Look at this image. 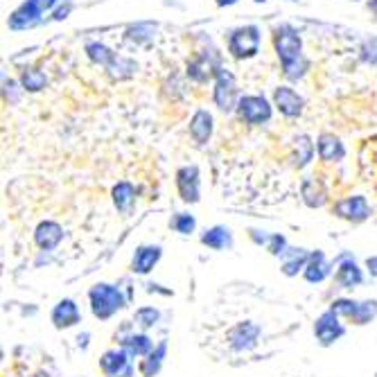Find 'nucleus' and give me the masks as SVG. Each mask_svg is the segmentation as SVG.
Here are the masks:
<instances>
[{
  "label": "nucleus",
  "mask_w": 377,
  "mask_h": 377,
  "mask_svg": "<svg viewBox=\"0 0 377 377\" xmlns=\"http://www.w3.org/2000/svg\"><path fill=\"white\" fill-rule=\"evenodd\" d=\"M159 257H161L159 246H140L134 255V271L136 274H147L159 262Z\"/></svg>",
  "instance_id": "nucleus-20"
},
{
  "label": "nucleus",
  "mask_w": 377,
  "mask_h": 377,
  "mask_svg": "<svg viewBox=\"0 0 377 377\" xmlns=\"http://www.w3.org/2000/svg\"><path fill=\"white\" fill-rule=\"evenodd\" d=\"M190 136L192 140L197 142V145H206L208 140L213 136V129H215V120H213V113L208 109H197L192 113L190 118Z\"/></svg>",
  "instance_id": "nucleus-11"
},
{
  "label": "nucleus",
  "mask_w": 377,
  "mask_h": 377,
  "mask_svg": "<svg viewBox=\"0 0 377 377\" xmlns=\"http://www.w3.org/2000/svg\"><path fill=\"white\" fill-rule=\"evenodd\" d=\"M34 238H36V244L41 246V249L50 251V249H55V246L61 242L63 230L55 222H41V224L36 226V235Z\"/></svg>",
  "instance_id": "nucleus-17"
},
{
  "label": "nucleus",
  "mask_w": 377,
  "mask_h": 377,
  "mask_svg": "<svg viewBox=\"0 0 377 377\" xmlns=\"http://www.w3.org/2000/svg\"><path fill=\"white\" fill-rule=\"evenodd\" d=\"M336 280H339L341 287H355V285L361 282V271L359 267L355 265V260L346 257L344 262L339 265V269H336Z\"/></svg>",
  "instance_id": "nucleus-23"
},
{
  "label": "nucleus",
  "mask_w": 377,
  "mask_h": 377,
  "mask_svg": "<svg viewBox=\"0 0 377 377\" xmlns=\"http://www.w3.org/2000/svg\"><path fill=\"white\" fill-rule=\"evenodd\" d=\"M219 66H224V63L217 50H199L192 59H188L186 77L192 84H208L215 80Z\"/></svg>",
  "instance_id": "nucleus-6"
},
{
  "label": "nucleus",
  "mask_w": 377,
  "mask_h": 377,
  "mask_svg": "<svg viewBox=\"0 0 377 377\" xmlns=\"http://www.w3.org/2000/svg\"><path fill=\"white\" fill-rule=\"evenodd\" d=\"M52 321H55L57 328H70L75 323H80V309L77 305L66 298V301H59L57 307L52 309Z\"/></svg>",
  "instance_id": "nucleus-16"
},
{
  "label": "nucleus",
  "mask_w": 377,
  "mask_h": 377,
  "mask_svg": "<svg viewBox=\"0 0 377 377\" xmlns=\"http://www.w3.org/2000/svg\"><path fill=\"white\" fill-rule=\"evenodd\" d=\"M274 102H269L265 95H242L235 113L244 124L262 127L274 118Z\"/></svg>",
  "instance_id": "nucleus-5"
},
{
  "label": "nucleus",
  "mask_w": 377,
  "mask_h": 377,
  "mask_svg": "<svg viewBox=\"0 0 377 377\" xmlns=\"http://www.w3.org/2000/svg\"><path fill=\"white\" fill-rule=\"evenodd\" d=\"M271 102H274V107L280 111V115H285V118H298V115H303V111H305L303 95L298 93L296 88H292L290 84L276 86Z\"/></svg>",
  "instance_id": "nucleus-8"
},
{
  "label": "nucleus",
  "mask_w": 377,
  "mask_h": 377,
  "mask_svg": "<svg viewBox=\"0 0 377 377\" xmlns=\"http://www.w3.org/2000/svg\"><path fill=\"white\" fill-rule=\"evenodd\" d=\"M285 3H298V0H285Z\"/></svg>",
  "instance_id": "nucleus-42"
},
{
  "label": "nucleus",
  "mask_w": 377,
  "mask_h": 377,
  "mask_svg": "<svg viewBox=\"0 0 377 377\" xmlns=\"http://www.w3.org/2000/svg\"><path fill=\"white\" fill-rule=\"evenodd\" d=\"M176 188L186 203H197L201 194V179L197 165H184L176 172Z\"/></svg>",
  "instance_id": "nucleus-9"
},
{
  "label": "nucleus",
  "mask_w": 377,
  "mask_h": 377,
  "mask_svg": "<svg viewBox=\"0 0 377 377\" xmlns=\"http://www.w3.org/2000/svg\"><path fill=\"white\" fill-rule=\"evenodd\" d=\"M377 314V303L375 301H366V303H359L357 305V312H355V317H353V321L355 323H366L368 319H373Z\"/></svg>",
  "instance_id": "nucleus-33"
},
{
  "label": "nucleus",
  "mask_w": 377,
  "mask_h": 377,
  "mask_svg": "<svg viewBox=\"0 0 377 377\" xmlns=\"http://www.w3.org/2000/svg\"><path fill=\"white\" fill-rule=\"evenodd\" d=\"M257 334H260V328L253 326V323H240V326H235L230 330V346L235 348V350H249L255 346V339H257Z\"/></svg>",
  "instance_id": "nucleus-15"
},
{
  "label": "nucleus",
  "mask_w": 377,
  "mask_h": 377,
  "mask_svg": "<svg viewBox=\"0 0 377 377\" xmlns=\"http://www.w3.org/2000/svg\"><path fill=\"white\" fill-rule=\"evenodd\" d=\"M18 82L23 84L25 93H41V90L48 86V75L34 66H23L21 75H18Z\"/></svg>",
  "instance_id": "nucleus-18"
},
{
  "label": "nucleus",
  "mask_w": 377,
  "mask_h": 377,
  "mask_svg": "<svg viewBox=\"0 0 377 377\" xmlns=\"http://www.w3.org/2000/svg\"><path fill=\"white\" fill-rule=\"evenodd\" d=\"M23 93H25V88H23V84L18 80L3 75V97H5L7 104H18Z\"/></svg>",
  "instance_id": "nucleus-31"
},
{
  "label": "nucleus",
  "mask_w": 377,
  "mask_h": 377,
  "mask_svg": "<svg viewBox=\"0 0 377 377\" xmlns=\"http://www.w3.org/2000/svg\"><path fill=\"white\" fill-rule=\"evenodd\" d=\"M240 88H238V80L233 70H228L226 66H219L215 80H213V102L215 107L222 113H233L238 109L240 102Z\"/></svg>",
  "instance_id": "nucleus-4"
},
{
  "label": "nucleus",
  "mask_w": 377,
  "mask_h": 377,
  "mask_svg": "<svg viewBox=\"0 0 377 377\" xmlns=\"http://www.w3.org/2000/svg\"><path fill=\"white\" fill-rule=\"evenodd\" d=\"M127 41H134L136 46H145L156 36V25L154 23H136L127 30Z\"/></svg>",
  "instance_id": "nucleus-25"
},
{
  "label": "nucleus",
  "mask_w": 377,
  "mask_h": 377,
  "mask_svg": "<svg viewBox=\"0 0 377 377\" xmlns=\"http://www.w3.org/2000/svg\"><path fill=\"white\" fill-rule=\"evenodd\" d=\"M303 197H305V201H307V206H323L326 203V190L321 188V184L317 179H305L303 181Z\"/></svg>",
  "instance_id": "nucleus-27"
},
{
  "label": "nucleus",
  "mask_w": 377,
  "mask_h": 377,
  "mask_svg": "<svg viewBox=\"0 0 377 377\" xmlns=\"http://www.w3.org/2000/svg\"><path fill=\"white\" fill-rule=\"evenodd\" d=\"M201 242L206 246H211V249H226V246H230V233L224 226H215L211 230H206Z\"/></svg>",
  "instance_id": "nucleus-28"
},
{
  "label": "nucleus",
  "mask_w": 377,
  "mask_h": 377,
  "mask_svg": "<svg viewBox=\"0 0 377 377\" xmlns=\"http://www.w3.org/2000/svg\"><path fill=\"white\" fill-rule=\"evenodd\" d=\"M84 52L90 59V63H95V66H102V68H109L113 63V59L118 57V52H113L109 46H104L102 41H88Z\"/></svg>",
  "instance_id": "nucleus-19"
},
{
  "label": "nucleus",
  "mask_w": 377,
  "mask_h": 377,
  "mask_svg": "<svg viewBox=\"0 0 377 377\" xmlns=\"http://www.w3.org/2000/svg\"><path fill=\"white\" fill-rule=\"evenodd\" d=\"M350 3H359V0H350Z\"/></svg>",
  "instance_id": "nucleus-43"
},
{
  "label": "nucleus",
  "mask_w": 377,
  "mask_h": 377,
  "mask_svg": "<svg viewBox=\"0 0 377 377\" xmlns=\"http://www.w3.org/2000/svg\"><path fill=\"white\" fill-rule=\"evenodd\" d=\"M70 11H73V0H61V3L55 7V11H52V18L50 21H55V23L66 21Z\"/></svg>",
  "instance_id": "nucleus-36"
},
{
  "label": "nucleus",
  "mask_w": 377,
  "mask_h": 377,
  "mask_svg": "<svg viewBox=\"0 0 377 377\" xmlns=\"http://www.w3.org/2000/svg\"><path fill=\"white\" fill-rule=\"evenodd\" d=\"M136 321L142 328H152L154 323L159 321V312H156L154 307H142V309L136 312Z\"/></svg>",
  "instance_id": "nucleus-35"
},
{
  "label": "nucleus",
  "mask_w": 377,
  "mask_h": 377,
  "mask_svg": "<svg viewBox=\"0 0 377 377\" xmlns=\"http://www.w3.org/2000/svg\"><path fill=\"white\" fill-rule=\"evenodd\" d=\"M172 228H174L176 233H184V235H188V233L194 230V217L188 215V213H179V215H174V219H172Z\"/></svg>",
  "instance_id": "nucleus-34"
},
{
  "label": "nucleus",
  "mask_w": 377,
  "mask_h": 377,
  "mask_svg": "<svg viewBox=\"0 0 377 377\" xmlns=\"http://www.w3.org/2000/svg\"><path fill=\"white\" fill-rule=\"evenodd\" d=\"M359 57L363 63H368V66L377 68V38H366L359 50Z\"/></svg>",
  "instance_id": "nucleus-32"
},
{
  "label": "nucleus",
  "mask_w": 377,
  "mask_h": 377,
  "mask_svg": "<svg viewBox=\"0 0 377 377\" xmlns=\"http://www.w3.org/2000/svg\"><path fill=\"white\" fill-rule=\"evenodd\" d=\"M366 9L373 16H377V0H366Z\"/></svg>",
  "instance_id": "nucleus-39"
},
{
  "label": "nucleus",
  "mask_w": 377,
  "mask_h": 377,
  "mask_svg": "<svg viewBox=\"0 0 377 377\" xmlns=\"http://www.w3.org/2000/svg\"><path fill=\"white\" fill-rule=\"evenodd\" d=\"M282 246H285V238L274 235V238H271V242H269V251L274 255H278V253H282Z\"/></svg>",
  "instance_id": "nucleus-37"
},
{
  "label": "nucleus",
  "mask_w": 377,
  "mask_h": 377,
  "mask_svg": "<svg viewBox=\"0 0 377 377\" xmlns=\"http://www.w3.org/2000/svg\"><path fill=\"white\" fill-rule=\"evenodd\" d=\"M314 334L321 339V344H332V341L339 339V336L344 334V326L339 323V314H336L334 309L321 314L317 326H314Z\"/></svg>",
  "instance_id": "nucleus-12"
},
{
  "label": "nucleus",
  "mask_w": 377,
  "mask_h": 377,
  "mask_svg": "<svg viewBox=\"0 0 377 377\" xmlns=\"http://www.w3.org/2000/svg\"><path fill=\"white\" fill-rule=\"evenodd\" d=\"M90 307H93V314L97 319H109L113 312L124 307V296L120 294L118 287L102 282L90 290Z\"/></svg>",
  "instance_id": "nucleus-7"
},
{
  "label": "nucleus",
  "mask_w": 377,
  "mask_h": 377,
  "mask_svg": "<svg viewBox=\"0 0 377 377\" xmlns=\"http://www.w3.org/2000/svg\"><path fill=\"white\" fill-rule=\"evenodd\" d=\"M107 73L113 77V80H118V82H122V80H132V77L138 73V63L132 59V57H124V55H118L113 59V63L107 68Z\"/></svg>",
  "instance_id": "nucleus-21"
},
{
  "label": "nucleus",
  "mask_w": 377,
  "mask_h": 377,
  "mask_svg": "<svg viewBox=\"0 0 377 377\" xmlns=\"http://www.w3.org/2000/svg\"><path fill=\"white\" fill-rule=\"evenodd\" d=\"M240 3V0H215V5L217 7H222V9H226V7H235Z\"/></svg>",
  "instance_id": "nucleus-38"
},
{
  "label": "nucleus",
  "mask_w": 377,
  "mask_h": 377,
  "mask_svg": "<svg viewBox=\"0 0 377 377\" xmlns=\"http://www.w3.org/2000/svg\"><path fill=\"white\" fill-rule=\"evenodd\" d=\"M312 156H314V142L309 140V136H298L296 138V167L309 165Z\"/></svg>",
  "instance_id": "nucleus-30"
},
{
  "label": "nucleus",
  "mask_w": 377,
  "mask_h": 377,
  "mask_svg": "<svg viewBox=\"0 0 377 377\" xmlns=\"http://www.w3.org/2000/svg\"><path fill=\"white\" fill-rule=\"evenodd\" d=\"M262 48V30L255 23H246L226 34V52L238 61H249L260 55Z\"/></svg>",
  "instance_id": "nucleus-2"
},
{
  "label": "nucleus",
  "mask_w": 377,
  "mask_h": 377,
  "mask_svg": "<svg viewBox=\"0 0 377 377\" xmlns=\"http://www.w3.org/2000/svg\"><path fill=\"white\" fill-rule=\"evenodd\" d=\"M371 208L366 197H361V194H355V197H348L344 201L336 203V215L350 219V222H363V219L368 217Z\"/></svg>",
  "instance_id": "nucleus-13"
},
{
  "label": "nucleus",
  "mask_w": 377,
  "mask_h": 377,
  "mask_svg": "<svg viewBox=\"0 0 377 377\" xmlns=\"http://www.w3.org/2000/svg\"><path fill=\"white\" fill-rule=\"evenodd\" d=\"M328 274H330V265L326 262V255H323L321 251H317L309 257V265L305 267V278L309 282H321Z\"/></svg>",
  "instance_id": "nucleus-24"
},
{
  "label": "nucleus",
  "mask_w": 377,
  "mask_h": 377,
  "mask_svg": "<svg viewBox=\"0 0 377 377\" xmlns=\"http://www.w3.org/2000/svg\"><path fill=\"white\" fill-rule=\"evenodd\" d=\"M100 366L107 377H132L134 368L124 350H109L100 359Z\"/></svg>",
  "instance_id": "nucleus-10"
},
{
  "label": "nucleus",
  "mask_w": 377,
  "mask_h": 377,
  "mask_svg": "<svg viewBox=\"0 0 377 377\" xmlns=\"http://www.w3.org/2000/svg\"><path fill=\"white\" fill-rule=\"evenodd\" d=\"M61 3V0H25L21 3L7 18V28L11 32H28L36 25L43 23V14H52L55 7Z\"/></svg>",
  "instance_id": "nucleus-3"
},
{
  "label": "nucleus",
  "mask_w": 377,
  "mask_h": 377,
  "mask_svg": "<svg viewBox=\"0 0 377 377\" xmlns=\"http://www.w3.org/2000/svg\"><path fill=\"white\" fill-rule=\"evenodd\" d=\"M368 269L373 271V276H377V257H371V260H368Z\"/></svg>",
  "instance_id": "nucleus-40"
},
{
  "label": "nucleus",
  "mask_w": 377,
  "mask_h": 377,
  "mask_svg": "<svg viewBox=\"0 0 377 377\" xmlns=\"http://www.w3.org/2000/svg\"><path fill=\"white\" fill-rule=\"evenodd\" d=\"M165 350H167V344L161 341L159 346L154 348V353H149V357L140 363V371L145 377H152L154 373H159L161 368V363H163V357H165Z\"/></svg>",
  "instance_id": "nucleus-29"
},
{
  "label": "nucleus",
  "mask_w": 377,
  "mask_h": 377,
  "mask_svg": "<svg viewBox=\"0 0 377 377\" xmlns=\"http://www.w3.org/2000/svg\"><path fill=\"white\" fill-rule=\"evenodd\" d=\"M122 350L129 357H140L152 350V341L145 334H132V336H127V339H122Z\"/></svg>",
  "instance_id": "nucleus-26"
},
{
  "label": "nucleus",
  "mask_w": 377,
  "mask_h": 377,
  "mask_svg": "<svg viewBox=\"0 0 377 377\" xmlns=\"http://www.w3.org/2000/svg\"><path fill=\"white\" fill-rule=\"evenodd\" d=\"M274 50L280 61L285 80L292 84L305 80V75L309 70V59L303 52L301 32H298L294 25L282 23L278 28H274Z\"/></svg>",
  "instance_id": "nucleus-1"
},
{
  "label": "nucleus",
  "mask_w": 377,
  "mask_h": 377,
  "mask_svg": "<svg viewBox=\"0 0 377 377\" xmlns=\"http://www.w3.org/2000/svg\"><path fill=\"white\" fill-rule=\"evenodd\" d=\"M251 3H255V5H265L267 0H251Z\"/></svg>",
  "instance_id": "nucleus-41"
},
{
  "label": "nucleus",
  "mask_w": 377,
  "mask_h": 377,
  "mask_svg": "<svg viewBox=\"0 0 377 377\" xmlns=\"http://www.w3.org/2000/svg\"><path fill=\"white\" fill-rule=\"evenodd\" d=\"M113 203L120 213H129L136 203V190L129 181H120L118 186L113 188Z\"/></svg>",
  "instance_id": "nucleus-22"
},
{
  "label": "nucleus",
  "mask_w": 377,
  "mask_h": 377,
  "mask_svg": "<svg viewBox=\"0 0 377 377\" xmlns=\"http://www.w3.org/2000/svg\"><path fill=\"white\" fill-rule=\"evenodd\" d=\"M317 154L326 163H339L346 156V147L341 138H336L334 134H321L317 140Z\"/></svg>",
  "instance_id": "nucleus-14"
}]
</instances>
